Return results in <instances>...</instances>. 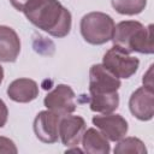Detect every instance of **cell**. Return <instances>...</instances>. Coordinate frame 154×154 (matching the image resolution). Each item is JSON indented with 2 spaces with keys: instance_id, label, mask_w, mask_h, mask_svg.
I'll return each mask as SVG.
<instances>
[{
  "instance_id": "1",
  "label": "cell",
  "mask_w": 154,
  "mask_h": 154,
  "mask_svg": "<svg viewBox=\"0 0 154 154\" xmlns=\"http://www.w3.org/2000/svg\"><path fill=\"white\" fill-rule=\"evenodd\" d=\"M26 19L54 37H64L71 29V13L58 0H28L22 7Z\"/></svg>"
},
{
  "instance_id": "2",
  "label": "cell",
  "mask_w": 154,
  "mask_h": 154,
  "mask_svg": "<svg viewBox=\"0 0 154 154\" xmlns=\"http://www.w3.org/2000/svg\"><path fill=\"white\" fill-rule=\"evenodd\" d=\"M153 25L143 26L137 20H123L114 25L112 41L126 53L138 52L152 54L154 52Z\"/></svg>"
},
{
  "instance_id": "3",
  "label": "cell",
  "mask_w": 154,
  "mask_h": 154,
  "mask_svg": "<svg viewBox=\"0 0 154 154\" xmlns=\"http://www.w3.org/2000/svg\"><path fill=\"white\" fill-rule=\"evenodd\" d=\"M81 34L90 45H103L112 40L114 22L103 12H90L81 19Z\"/></svg>"
},
{
  "instance_id": "4",
  "label": "cell",
  "mask_w": 154,
  "mask_h": 154,
  "mask_svg": "<svg viewBox=\"0 0 154 154\" xmlns=\"http://www.w3.org/2000/svg\"><path fill=\"white\" fill-rule=\"evenodd\" d=\"M102 65L117 78H130L137 71L140 60L114 46L105 53Z\"/></svg>"
},
{
  "instance_id": "5",
  "label": "cell",
  "mask_w": 154,
  "mask_h": 154,
  "mask_svg": "<svg viewBox=\"0 0 154 154\" xmlns=\"http://www.w3.org/2000/svg\"><path fill=\"white\" fill-rule=\"evenodd\" d=\"M120 81L112 75L102 64H95L89 71V93L90 95H112L118 93Z\"/></svg>"
},
{
  "instance_id": "6",
  "label": "cell",
  "mask_w": 154,
  "mask_h": 154,
  "mask_svg": "<svg viewBox=\"0 0 154 154\" xmlns=\"http://www.w3.org/2000/svg\"><path fill=\"white\" fill-rule=\"evenodd\" d=\"M75 99H76L75 91L70 85L58 84L52 91H49L46 95L43 103L47 107V109L65 116L75 112L77 106Z\"/></svg>"
},
{
  "instance_id": "7",
  "label": "cell",
  "mask_w": 154,
  "mask_h": 154,
  "mask_svg": "<svg viewBox=\"0 0 154 154\" xmlns=\"http://www.w3.org/2000/svg\"><path fill=\"white\" fill-rule=\"evenodd\" d=\"M61 114L51 109L41 111L34 119V132L43 143H54L59 138V122Z\"/></svg>"
},
{
  "instance_id": "8",
  "label": "cell",
  "mask_w": 154,
  "mask_h": 154,
  "mask_svg": "<svg viewBox=\"0 0 154 154\" xmlns=\"http://www.w3.org/2000/svg\"><path fill=\"white\" fill-rule=\"evenodd\" d=\"M129 108L134 117L140 120H150L154 116L153 89L146 85L136 89L129 100Z\"/></svg>"
},
{
  "instance_id": "9",
  "label": "cell",
  "mask_w": 154,
  "mask_h": 154,
  "mask_svg": "<svg viewBox=\"0 0 154 154\" xmlns=\"http://www.w3.org/2000/svg\"><path fill=\"white\" fill-rule=\"evenodd\" d=\"M93 124L101 130V132L106 136L109 141H119L123 138L128 132V123L120 114H101V116H94L91 119Z\"/></svg>"
},
{
  "instance_id": "10",
  "label": "cell",
  "mask_w": 154,
  "mask_h": 154,
  "mask_svg": "<svg viewBox=\"0 0 154 154\" xmlns=\"http://www.w3.org/2000/svg\"><path fill=\"white\" fill-rule=\"evenodd\" d=\"M85 131V122L81 116L65 114L59 122V137L64 146L76 147L79 144Z\"/></svg>"
},
{
  "instance_id": "11",
  "label": "cell",
  "mask_w": 154,
  "mask_h": 154,
  "mask_svg": "<svg viewBox=\"0 0 154 154\" xmlns=\"http://www.w3.org/2000/svg\"><path fill=\"white\" fill-rule=\"evenodd\" d=\"M20 52V40L17 32L6 25H0V61L13 63Z\"/></svg>"
},
{
  "instance_id": "12",
  "label": "cell",
  "mask_w": 154,
  "mask_h": 154,
  "mask_svg": "<svg viewBox=\"0 0 154 154\" xmlns=\"http://www.w3.org/2000/svg\"><path fill=\"white\" fill-rule=\"evenodd\" d=\"M7 95L11 100L20 103H26L35 100L38 95L37 83L30 78H18L10 83Z\"/></svg>"
},
{
  "instance_id": "13",
  "label": "cell",
  "mask_w": 154,
  "mask_h": 154,
  "mask_svg": "<svg viewBox=\"0 0 154 154\" xmlns=\"http://www.w3.org/2000/svg\"><path fill=\"white\" fill-rule=\"evenodd\" d=\"M82 146L83 150L91 154H108L109 153V143L106 136L99 130L90 128L84 131L82 136Z\"/></svg>"
},
{
  "instance_id": "14",
  "label": "cell",
  "mask_w": 154,
  "mask_h": 154,
  "mask_svg": "<svg viewBox=\"0 0 154 154\" xmlns=\"http://www.w3.org/2000/svg\"><path fill=\"white\" fill-rule=\"evenodd\" d=\"M119 105V95L118 93L112 94V95H103V96H97V95H90L89 97V106L93 112L97 113H112L118 108Z\"/></svg>"
},
{
  "instance_id": "15",
  "label": "cell",
  "mask_w": 154,
  "mask_h": 154,
  "mask_svg": "<svg viewBox=\"0 0 154 154\" xmlns=\"http://www.w3.org/2000/svg\"><path fill=\"white\" fill-rule=\"evenodd\" d=\"M116 154H146L147 148L144 143L137 137H126L120 138L118 144L114 148Z\"/></svg>"
},
{
  "instance_id": "16",
  "label": "cell",
  "mask_w": 154,
  "mask_h": 154,
  "mask_svg": "<svg viewBox=\"0 0 154 154\" xmlns=\"http://www.w3.org/2000/svg\"><path fill=\"white\" fill-rule=\"evenodd\" d=\"M111 2L118 13L128 16L141 13L147 5V0H111Z\"/></svg>"
},
{
  "instance_id": "17",
  "label": "cell",
  "mask_w": 154,
  "mask_h": 154,
  "mask_svg": "<svg viewBox=\"0 0 154 154\" xmlns=\"http://www.w3.org/2000/svg\"><path fill=\"white\" fill-rule=\"evenodd\" d=\"M17 147L14 142L7 137L0 136V153H6V154H16Z\"/></svg>"
},
{
  "instance_id": "18",
  "label": "cell",
  "mask_w": 154,
  "mask_h": 154,
  "mask_svg": "<svg viewBox=\"0 0 154 154\" xmlns=\"http://www.w3.org/2000/svg\"><path fill=\"white\" fill-rule=\"evenodd\" d=\"M7 118H8V109H7V106L6 103L0 99V128L5 126L6 122H7Z\"/></svg>"
},
{
  "instance_id": "19",
  "label": "cell",
  "mask_w": 154,
  "mask_h": 154,
  "mask_svg": "<svg viewBox=\"0 0 154 154\" xmlns=\"http://www.w3.org/2000/svg\"><path fill=\"white\" fill-rule=\"evenodd\" d=\"M152 66L149 67V70H148V72H147V75L143 77V84L146 85V87H148V88H152L153 89V81H152Z\"/></svg>"
},
{
  "instance_id": "20",
  "label": "cell",
  "mask_w": 154,
  "mask_h": 154,
  "mask_svg": "<svg viewBox=\"0 0 154 154\" xmlns=\"http://www.w3.org/2000/svg\"><path fill=\"white\" fill-rule=\"evenodd\" d=\"M26 1H28V0H10L11 5H12L17 11H20L22 7L24 6V4H25Z\"/></svg>"
},
{
  "instance_id": "21",
  "label": "cell",
  "mask_w": 154,
  "mask_h": 154,
  "mask_svg": "<svg viewBox=\"0 0 154 154\" xmlns=\"http://www.w3.org/2000/svg\"><path fill=\"white\" fill-rule=\"evenodd\" d=\"M2 79H4V69H2V66L0 65V84H1Z\"/></svg>"
}]
</instances>
